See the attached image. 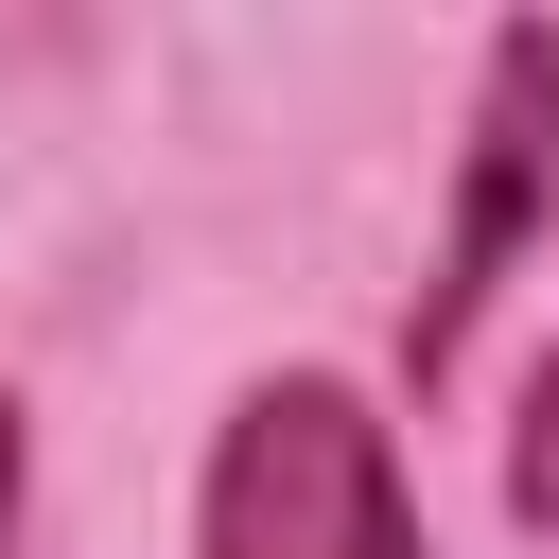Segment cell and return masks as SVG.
I'll use <instances>...</instances> for the list:
<instances>
[{
    "instance_id": "3",
    "label": "cell",
    "mask_w": 559,
    "mask_h": 559,
    "mask_svg": "<svg viewBox=\"0 0 559 559\" xmlns=\"http://www.w3.org/2000/svg\"><path fill=\"white\" fill-rule=\"evenodd\" d=\"M507 507L559 542V349H542V384H524V437H507Z\"/></svg>"
},
{
    "instance_id": "4",
    "label": "cell",
    "mask_w": 559,
    "mask_h": 559,
    "mask_svg": "<svg viewBox=\"0 0 559 559\" xmlns=\"http://www.w3.org/2000/svg\"><path fill=\"white\" fill-rule=\"evenodd\" d=\"M17 489H35V437H17V402H0V559H17Z\"/></svg>"
},
{
    "instance_id": "1",
    "label": "cell",
    "mask_w": 559,
    "mask_h": 559,
    "mask_svg": "<svg viewBox=\"0 0 559 559\" xmlns=\"http://www.w3.org/2000/svg\"><path fill=\"white\" fill-rule=\"evenodd\" d=\"M192 559H419V489H402V437L367 419V384H332V367L245 384L210 437Z\"/></svg>"
},
{
    "instance_id": "2",
    "label": "cell",
    "mask_w": 559,
    "mask_h": 559,
    "mask_svg": "<svg viewBox=\"0 0 559 559\" xmlns=\"http://www.w3.org/2000/svg\"><path fill=\"white\" fill-rule=\"evenodd\" d=\"M542 192H559V35L507 17V35H489V87H472V192H454V245H437V280H419V314H402V367H419V384L472 349V314H489V280L524 262Z\"/></svg>"
}]
</instances>
